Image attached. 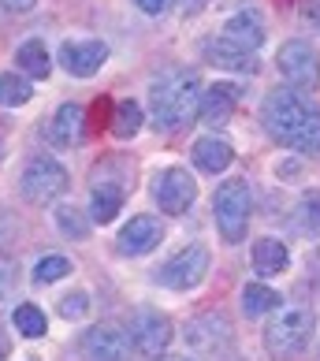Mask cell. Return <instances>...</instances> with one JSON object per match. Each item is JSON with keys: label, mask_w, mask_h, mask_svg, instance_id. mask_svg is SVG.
<instances>
[{"label": "cell", "mask_w": 320, "mask_h": 361, "mask_svg": "<svg viewBox=\"0 0 320 361\" xmlns=\"http://www.w3.org/2000/svg\"><path fill=\"white\" fill-rule=\"evenodd\" d=\"M264 130L295 153H320V104L302 90H272L261 104Z\"/></svg>", "instance_id": "6da1fadb"}, {"label": "cell", "mask_w": 320, "mask_h": 361, "mask_svg": "<svg viewBox=\"0 0 320 361\" xmlns=\"http://www.w3.org/2000/svg\"><path fill=\"white\" fill-rule=\"evenodd\" d=\"M202 78L197 71H168L149 86V116L156 130H179L190 123L202 104Z\"/></svg>", "instance_id": "7a4b0ae2"}, {"label": "cell", "mask_w": 320, "mask_h": 361, "mask_svg": "<svg viewBox=\"0 0 320 361\" xmlns=\"http://www.w3.org/2000/svg\"><path fill=\"white\" fill-rule=\"evenodd\" d=\"M313 328H316V317L309 305H287L279 310L269 328H264V350H269L276 361H287V357H298L313 339Z\"/></svg>", "instance_id": "3957f363"}, {"label": "cell", "mask_w": 320, "mask_h": 361, "mask_svg": "<svg viewBox=\"0 0 320 361\" xmlns=\"http://www.w3.org/2000/svg\"><path fill=\"white\" fill-rule=\"evenodd\" d=\"M250 216H253V190L246 179H223L220 190L212 194V220L223 243H242L250 231Z\"/></svg>", "instance_id": "277c9868"}, {"label": "cell", "mask_w": 320, "mask_h": 361, "mask_svg": "<svg viewBox=\"0 0 320 361\" xmlns=\"http://www.w3.org/2000/svg\"><path fill=\"white\" fill-rule=\"evenodd\" d=\"M68 186H71L68 168H63L56 157H49V153L30 157L26 168H23V176H19V190H23L26 202H34V205L56 202L60 194H68Z\"/></svg>", "instance_id": "5b68a950"}, {"label": "cell", "mask_w": 320, "mask_h": 361, "mask_svg": "<svg viewBox=\"0 0 320 361\" xmlns=\"http://www.w3.org/2000/svg\"><path fill=\"white\" fill-rule=\"evenodd\" d=\"M153 202H156L160 212H168V216H183V212H190L194 202H197V179L179 164L160 168L153 176Z\"/></svg>", "instance_id": "8992f818"}, {"label": "cell", "mask_w": 320, "mask_h": 361, "mask_svg": "<svg viewBox=\"0 0 320 361\" xmlns=\"http://www.w3.org/2000/svg\"><path fill=\"white\" fill-rule=\"evenodd\" d=\"M209 264H212L209 250L202 243H190V246H183L176 257H168L164 264H160L156 283L168 287V290H194L209 276Z\"/></svg>", "instance_id": "52a82bcc"}, {"label": "cell", "mask_w": 320, "mask_h": 361, "mask_svg": "<svg viewBox=\"0 0 320 361\" xmlns=\"http://www.w3.org/2000/svg\"><path fill=\"white\" fill-rule=\"evenodd\" d=\"M276 68L279 75L287 78L290 90H316L320 86V56L309 42H287L279 45V56H276Z\"/></svg>", "instance_id": "ba28073f"}, {"label": "cell", "mask_w": 320, "mask_h": 361, "mask_svg": "<svg viewBox=\"0 0 320 361\" xmlns=\"http://www.w3.org/2000/svg\"><path fill=\"white\" fill-rule=\"evenodd\" d=\"M186 346L197 354V357H220V354H228L231 350V324H228V317L223 313H197L190 324H186Z\"/></svg>", "instance_id": "9c48e42d"}, {"label": "cell", "mask_w": 320, "mask_h": 361, "mask_svg": "<svg viewBox=\"0 0 320 361\" xmlns=\"http://www.w3.org/2000/svg\"><path fill=\"white\" fill-rule=\"evenodd\" d=\"M176 339V328H171V317L160 310H138L130 317V343L135 350L145 357H160Z\"/></svg>", "instance_id": "30bf717a"}, {"label": "cell", "mask_w": 320, "mask_h": 361, "mask_svg": "<svg viewBox=\"0 0 320 361\" xmlns=\"http://www.w3.org/2000/svg\"><path fill=\"white\" fill-rule=\"evenodd\" d=\"M60 68L75 75V78H93L104 63H109V45L97 42V37H71L63 42L60 52H56Z\"/></svg>", "instance_id": "8fae6325"}, {"label": "cell", "mask_w": 320, "mask_h": 361, "mask_svg": "<svg viewBox=\"0 0 320 361\" xmlns=\"http://www.w3.org/2000/svg\"><path fill=\"white\" fill-rule=\"evenodd\" d=\"M164 243V224L156 216H130L116 235V250L123 257H145Z\"/></svg>", "instance_id": "7c38bea8"}, {"label": "cell", "mask_w": 320, "mask_h": 361, "mask_svg": "<svg viewBox=\"0 0 320 361\" xmlns=\"http://www.w3.org/2000/svg\"><path fill=\"white\" fill-rule=\"evenodd\" d=\"M130 350H135L130 336L123 328H112V324H97L82 336L86 361H130Z\"/></svg>", "instance_id": "4fadbf2b"}, {"label": "cell", "mask_w": 320, "mask_h": 361, "mask_svg": "<svg viewBox=\"0 0 320 361\" xmlns=\"http://www.w3.org/2000/svg\"><path fill=\"white\" fill-rule=\"evenodd\" d=\"M202 56L212 63V68H220V71H235V75H253L257 71V56H253L250 49L228 42L223 34L209 37V42L202 45Z\"/></svg>", "instance_id": "5bb4252c"}, {"label": "cell", "mask_w": 320, "mask_h": 361, "mask_svg": "<svg viewBox=\"0 0 320 361\" xmlns=\"http://www.w3.org/2000/svg\"><path fill=\"white\" fill-rule=\"evenodd\" d=\"M82 135H86V109L78 101L60 104L49 119V142L60 145V149H71V145L82 142Z\"/></svg>", "instance_id": "9a60e30c"}, {"label": "cell", "mask_w": 320, "mask_h": 361, "mask_svg": "<svg viewBox=\"0 0 320 361\" xmlns=\"http://www.w3.org/2000/svg\"><path fill=\"white\" fill-rule=\"evenodd\" d=\"M238 109V86L235 82H216V86H205L202 90V104H197V116H202V123H228Z\"/></svg>", "instance_id": "2e32d148"}, {"label": "cell", "mask_w": 320, "mask_h": 361, "mask_svg": "<svg viewBox=\"0 0 320 361\" xmlns=\"http://www.w3.org/2000/svg\"><path fill=\"white\" fill-rule=\"evenodd\" d=\"M220 34L228 37V42H235V45L257 52L264 45V19H261V11H253V8H238L235 16L223 19Z\"/></svg>", "instance_id": "e0dca14e"}, {"label": "cell", "mask_w": 320, "mask_h": 361, "mask_svg": "<svg viewBox=\"0 0 320 361\" xmlns=\"http://www.w3.org/2000/svg\"><path fill=\"white\" fill-rule=\"evenodd\" d=\"M190 157H194L197 171H205V176H220V171L231 168L235 149H231V142L220 138V135H202L190 145Z\"/></svg>", "instance_id": "ac0fdd59"}, {"label": "cell", "mask_w": 320, "mask_h": 361, "mask_svg": "<svg viewBox=\"0 0 320 361\" xmlns=\"http://www.w3.org/2000/svg\"><path fill=\"white\" fill-rule=\"evenodd\" d=\"M250 261H253V272H257L261 279H272V276H283L290 269V250L283 238H272V235H264L253 243L250 250Z\"/></svg>", "instance_id": "d6986e66"}, {"label": "cell", "mask_w": 320, "mask_h": 361, "mask_svg": "<svg viewBox=\"0 0 320 361\" xmlns=\"http://www.w3.org/2000/svg\"><path fill=\"white\" fill-rule=\"evenodd\" d=\"M123 209V186L116 183H97L90 190V220L93 224H112Z\"/></svg>", "instance_id": "ffe728a7"}, {"label": "cell", "mask_w": 320, "mask_h": 361, "mask_svg": "<svg viewBox=\"0 0 320 361\" xmlns=\"http://www.w3.org/2000/svg\"><path fill=\"white\" fill-rule=\"evenodd\" d=\"M16 68L26 75V78H49L52 71V56L42 37H26V42L16 49Z\"/></svg>", "instance_id": "44dd1931"}, {"label": "cell", "mask_w": 320, "mask_h": 361, "mask_svg": "<svg viewBox=\"0 0 320 361\" xmlns=\"http://www.w3.org/2000/svg\"><path fill=\"white\" fill-rule=\"evenodd\" d=\"M145 127V112H142V104L138 101H119L116 109H112V135L116 138H123V142H130L138 135V130Z\"/></svg>", "instance_id": "7402d4cb"}, {"label": "cell", "mask_w": 320, "mask_h": 361, "mask_svg": "<svg viewBox=\"0 0 320 361\" xmlns=\"http://www.w3.org/2000/svg\"><path fill=\"white\" fill-rule=\"evenodd\" d=\"M34 97V86L23 71H0V104L4 109H23Z\"/></svg>", "instance_id": "603a6c76"}, {"label": "cell", "mask_w": 320, "mask_h": 361, "mask_svg": "<svg viewBox=\"0 0 320 361\" xmlns=\"http://www.w3.org/2000/svg\"><path fill=\"white\" fill-rule=\"evenodd\" d=\"M279 310V290H272L269 283H246L242 287V313L246 317H264Z\"/></svg>", "instance_id": "cb8c5ba5"}, {"label": "cell", "mask_w": 320, "mask_h": 361, "mask_svg": "<svg viewBox=\"0 0 320 361\" xmlns=\"http://www.w3.org/2000/svg\"><path fill=\"white\" fill-rule=\"evenodd\" d=\"M11 324H16V331L26 339H42L49 331V317H45L42 305L23 302V305H16V313H11Z\"/></svg>", "instance_id": "d4e9b609"}, {"label": "cell", "mask_w": 320, "mask_h": 361, "mask_svg": "<svg viewBox=\"0 0 320 361\" xmlns=\"http://www.w3.org/2000/svg\"><path fill=\"white\" fill-rule=\"evenodd\" d=\"M75 264L63 257V253H45L34 264V283H56V279H68Z\"/></svg>", "instance_id": "484cf974"}, {"label": "cell", "mask_w": 320, "mask_h": 361, "mask_svg": "<svg viewBox=\"0 0 320 361\" xmlns=\"http://www.w3.org/2000/svg\"><path fill=\"white\" fill-rule=\"evenodd\" d=\"M56 227L68 238H86L90 235V216L82 209H75V205H60L56 209Z\"/></svg>", "instance_id": "4316f807"}, {"label": "cell", "mask_w": 320, "mask_h": 361, "mask_svg": "<svg viewBox=\"0 0 320 361\" xmlns=\"http://www.w3.org/2000/svg\"><path fill=\"white\" fill-rule=\"evenodd\" d=\"M298 224H302V231H305V235L320 238V190L305 194L302 202H298Z\"/></svg>", "instance_id": "83f0119b"}, {"label": "cell", "mask_w": 320, "mask_h": 361, "mask_svg": "<svg viewBox=\"0 0 320 361\" xmlns=\"http://www.w3.org/2000/svg\"><path fill=\"white\" fill-rule=\"evenodd\" d=\"M86 313H90V294L86 290H71V294H63V298H60V317L82 320Z\"/></svg>", "instance_id": "f1b7e54d"}, {"label": "cell", "mask_w": 320, "mask_h": 361, "mask_svg": "<svg viewBox=\"0 0 320 361\" xmlns=\"http://www.w3.org/2000/svg\"><path fill=\"white\" fill-rule=\"evenodd\" d=\"M302 19L313 26V30H320V0H302Z\"/></svg>", "instance_id": "f546056e"}, {"label": "cell", "mask_w": 320, "mask_h": 361, "mask_svg": "<svg viewBox=\"0 0 320 361\" xmlns=\"http://www.w3.org/2000/svg\"><path fill=\"white\" fill-rule=\"evenodd\" d=\"M138 11H145V16H164V11L171 8V0H135Z\"/></svg>", "instance_id": "4dcf8cb0"}, {"label": "cell", "mask_w": 320, "mask_h": 361, "mask_svg": "<svg viewBox=\"0 0 320 361\" xmlns=\"http://www.w3.org/2000/svg\"><path fill=\"white\" fill-rule=\"evenodd\" d=\"M0 4H4L8 11H30L37 0H0Z\"/></svg>", "instance_id": "1f68e13d"}, {"label": "cell", "mask_w": 320, "mask_h": 361, "mask_svg": "<svg viewBox=\"0 0 320 361\" xmlns=\"http://www.w3.org/2000/svg\"><path fill=\"white\" fill-rule=\"evenodd\" d=\"M4 357H8V339L0 336V361H4Z\"/></svg>", "instance_id": "d6a6232c"}, {"label": "cell", "mask_w": 320, "mask_h": 361, "mask_svg": "<svg viewBox=\"0 0 320 361\" xmlns=\"http://www.w3.org/2000/svg\"><path fill=\"white\" fill-rule=\"evenodd\" d=\"M164 361H194V357H164Z\"/></svg>", "instance_id": "836d02e7"}]
</instances>
